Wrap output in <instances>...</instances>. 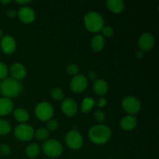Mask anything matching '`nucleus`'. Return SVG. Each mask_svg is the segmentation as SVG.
<instances>
[{
	"label": "nucleus",
	"instance_id": "obj_1",
	"mask_svg": "<svg viewBox=\"0 0 159 159\" xmlns=\"http://www.w3.org/2000/svg\"><path fill=\"white\" fill-rule=\"evenodd\" d=\"M89 138L96 144H104L111 138V130L107 126L99 124L92 127L88 133Z\"/></svg>",
	"mask_w": 159,
	"mask_h": 159
},
{
	"label": "nucleus",
	"instance_id": "obj_27",
	"mask_svg": "<svg viewBox=\"0 0 159 159\" xmlns=\"http://www.w3.org/2000/svg\"><path fill=\"white\" fill-rule=\"evenodd\" d=\"M67 72L68 73L69 75H77L78 73H79V66H78L77 65H75V64H70V65H68V66H67Z\"/></svg>",
	"mask_w": 159,
	"mask_h": 159
},
{
	"label": "nucleus",
	"instance_id": "obj_34",
	"mask_svg": "<svg viewBox=\"0 0 159 159\" xmlns=\"http://www.w3.org/2000/svg\"><path fill=\"white\" fill-rule=\"evenodd\" d=\"M89 78L90 80H93V81H96V77H97V75L95 71H89L88 74Z\"/></svg>",
	"mask_w": 159,
	"mask_h": 159
},
{
	"label": "nucleus",
	"instance_id": "obj_23",
	"mask_svg": "<svg viewBox=\"0 0 159 159\" xmlns=\"http://www.w3.org/2000/svg\"><path fill=\"white\" fill-rule=\"evenodd\" d=\"M48 135H49V131L47 128L44 127H40L38 128L35 132V137L37 140L39 141H43V140H46L48 138Z\"/></svg>",
	"mask_w": 159,
	"mask_h": 159
},
{
	"label": "nucleus",
	"instance_id": "obj_36",
	"mask_svg": "<svg viewBox=\"0 0 159 159\" xmlns=\"http://www.w3.org/2000/svg\"><path fill=\"white\" fill-rule=\"evenodd\" d=\"M30 2V1H29V0H23V1H19V0H16V2L19 3V4H23V5L26 4V3H29Z\"/></svg>",
	"mask_w": 159,
	"mask_h": 159
},
{
	"label": "nucleus",
	"instance_id": "obj_8",
	"mask_svg": "<svg viewBox=\"0 0 159 159\" xmlns=\"http://www.w3.org/2000/svg\"><path fill=\"white\" fill-rule=\"evenodd\" d=\"M122 107L127 113L134 115L141 110V102L134 96H127L122 101Z\"/></svg>",
	"mask_w": 159,
	"mask_h": 159
},
{
	"label": "nucleus",
	"instance_id": "obj_18",
	"mask_svg": "<svg viewBox=\"0 0 159 159\" xmlns=\"http://www.w3.org/2000/svg\"><path fill=\"white\" fill-rule=\"evenodd\" d=\"M105 45V40L104 37L100 34H96L93 37L91 40L92 49L95 52H99L102 50Z\"/></svg>",
	"mask_w": 159,
	"mask_h": 159
},
{
	"label": "nucleus",
	"instance_id": "obj_2",
	"mask_svg": "<svg viewBox=\"0 0 159 159\" xmlns=\"http://www.w3.org/2000/svg\"><path fill=\"white\" fill-rule=\"evenodd\" d=\"M23 85L20 81H17L12 78H6L0 82V92L3 97L10 98L16 97L21 93Z\"/></svg>",
	"mask_w": 159,
	"mask_h": 159
},
{
	"label": "nucleus",
	"instance_id": "obj_40",
	"mask_svg": "<svg viewBox=\"0 0 159 159\" xmlns=\"http://www.w3.org/2000/svg\"><path fill=\"white\" fill-rule=\"evenodd\" d=\"M109 159H110V158H109Z\"/></svg>",
	"mask_w": 159,
	"mask_h": 159
},
{
	"label": "nucleus",
	"instance_id": "obj_14",
	"mask_svg": "<svg viewBox=\"0 0 159 159\" xmlns=\"http://www.w3.org/2000/svg\"><path fill=\"white\" fill-rule=\"evenodd\" d=\"M9 72L12 79L16 80H22L26 75V69L24 65L20 63H13L10 66Z\"/></svg>",
	"mask_w": 159,
	"mask_h": 159
},
{
	"label": "nucleus",
	"instance_id": "obj_32",
	"mask_svg": "<svg viewBox=\"0 0 159 159\" xmlns=\"http://www.w3.org/2000/svg\"><path fill=\"white\" fill-rule=\"evenodd\" d=\"M107 103V101L105 98H99L97 101L98 107H100V108H102V107H106Z\"/></svg>",
	"mask_w": 159,
	"mask_h": 159
},
{
	"label": "nucleus",
	"instance_id": "obj_35",
	"mask_svg": "<svg viewBox=\"0 0 159 159\" xmlns=\"http://www.w3.org/2000/svg\"><path fill=\"white\" fill-rule=\"evenodd\" d=\"M135 56H136L137 58L142 59L143 57H144V51H141V50H140V51H137Z\"/></svg>",
	"mask_w": 159,
	"mask_h": 159
},
{
	"label": "nucleus",
	"instance_id": "obj_9",
	"mask_svg": "<svg viewBox=\"0 0 159 159\" xmlns=\"http://www.w3.org/2000/svg\"><path fill=\"white\" fill-rule=\"evenodd\" d=\"M88 87V80L82 75H77L73 77L70 82V89L75 93H80L85 91Z\"/></svg>",
	"mask_w": 159,
	"mask_h": 159
},
{
	"label": "nucleus",
	"instance_id": "obj_38",
	"mask_svg": "<svg viewBox=\"0 0 159 159\" xmlns=\"http://www.w3.org/2000/svg\"><path fill=\"white\" fill-rule=\"evenodd\" d=\"M1 2L3 3V4H8V3L11 2V0H8V1H1Z\"/></svg>",
	"mask_w": 159,
	"mask_h": 159
},
{
	"label": "nucleus",
	"instance_id": "obj_12",
	"mask_svg": "<svg viewBox=\"0 0 159 159\" xmlns=\"http://www.w3.org/2000/svg\"><path fill=\"white\" fill-rule=\"evenodd\" d=\"M62 112L68 116H73L76 114L78 110L77 103L71 98H66L62 101Z\"/></svg>",
	"mask_w": 159,
	"mask_h": 159
},
{
	"label": "nucleus",
	"instance_id": "obj_39",
	"mask_svg": "<svg viewBox=\"0 0 159 159\" xmlns=\"http://www.w3.org/2000/svg\"><path fill=\"white\" fill-rule=\"evenodd\" d=\"M48 159H54V158H48Z\"/></svg>",
	"mask_w": 159,
	"mask_h": 159
},
{
	"label": "nucleus",
	"instance_id": "obj_5",
	"mask_svg": "<svg viewBox=\"0 0 159 159\" xmlns=\"http://www.w3.org/2000/svg\"><path fill=\"white\" fill-rule=\"evenodd\" d=\"M36 116L40 120L48 121L54 115V108L48 102H40L35 107Z\"/></svg>",
	"mask_w": 159,
	"mask_h": 159
},
{
	"label": "nucleus",
	"instance_id": "obj_29",
	"mask_svg": "<svg viewBox=\"0 0 159 159\" xmlns=\"http://www.w3.org/2000/svg\"><path fill=\"white\" fill-rule=\"evenodd\" d=\"M93 116H94L95 120L99 123H103L105 121L106 115L102 110H96L93 114Z\"/></svg>",
	"mask_w": 159,
	"mask_h": 159
},
{
	"label": "nucleus",
	"instance_id": "obj_26",
	"mask_svg": "<svg viewBox=\"0 0 159 159\" xmlns=\"http://www.w3.org/2000/svg\"><path fill=\"white\" fill-rule=\"evenodd\" d=\"M8 72H9V70L6 64L2 61H0V79L2 80L6 79L7 78Z\"/></svg>",
	"mask_w": 159,
	"mask_h": 159
},
{
	"label": "nucleus",
	"instance_id": "obj_24",
	"mask_svg": "<svg viewBox=\"0 0 159 159\" xmlns=\"http://www.w3.org/2000/svg\"><path fill=\"white\" fill-rule=\"evenodd\" d=\"M11 125L6 120L0 119V135H6L10 132Z\"/></svg>",
	"mask_w": 159,
	"mask_h": 159
},
{
	"label": "nucleus",
	"instance_id": "obj_33",
	"mask_svg": "<svg viewBox=\"0 0 159 159\" xmlns=\"http://www.w3.org/2000/svg\"><path fill=\"white\" fill-rule=\"evenodd\" d=\"M6 14H7L8 16L12 18V17H15L17 15V12L14 9H9L6 12Z\"/></svg>",
	"mask_w": 159,
	"mask_h": 159
},
{
	"label": "nucleus",
	"instance_id": "obj_22",
	"mask_svg": "<svg viewBox=\"0 0 159 159\" xmlns=\"http://www.w3.org/2000/svg\"><path fill=\"white\" fill-rule=\"evenodd\" d=\"M95 105V100L91 97H85L82 100L81 105V110L84 113H87L93 108Z\"/></svg>",
	"mask_w": 159,
	"mask_h": 159
},
{
	"label": "nucleus",
	"instance_id": "obj_15",
	"mask_svg": "<svg viewBox=\"0 0 159 159\" xmlns=\"http://www.w3.org/2000/svg\"><path fill=\"white\" fill-rule=\"evenodd\" d=\"M13 110V102L6 97L0 98V116L9 114Z\"/></svg>",
	"mask_w": 159,
	"mask_h": 159
},
{
	"label": "nucleus",
	"instance_id": "obj_3",
	"mask_svg": "<svg viewBox=\"0 0 159 159\" xmlns=\"http://www.w3.org/2000/svg\"><path fill=\"white\" fill-rule=\"evenodd\" d=\"M84 24L89 31L98 33L102 30L104 26L103 17L96 11H91L84 16Z\"/></svg>",
	"mask_w": 159,
	"mask_h": 159
},
{
	"label": "nucleus",
	"instance_id": "obj_17",
	"mask_svg": "<svg viewBox=\"0 0 159 159\" xmlns=\"http://www.w3.org/2000/svg\"><path fill=\"white\" fill-rule=\"evenodd\" d=\"M93 89L99 96H104L108 91V84L104 79H96L93 84Z\"/></svg>",
	"mask_w": 159,
	"mask_h": 159
},
{
	"label": "nucleus",
	"instance_id": "obj_4",
	"mask_svg": "<svg viewBox=\"0 0 159 159\" xmlns=\"http://www.w3.org/2000/svg\"><path fill=\"white\" fill-rule=\"evenodd\" d=\"M43 153L51 158H57L60 156L63 152V147L57 140L49 139L47 140L42 146Z\"/></svg>",
	"mask_w": 159,
	"mask_h": 159
},
{
	"label": "nucleus",
	"instance_id": "obj_6",
	"mask_svg": "<svg viewBox=\"0 0 159 159\" xmlns=\"http://www.w3.org/2000/svg\"><path fill=\"white\" fill-rule=\"evenodd\" d=\"M14 135L20 141H28L34 136V130L27 124H19L14 130Z\"/></svg>",
	"mask_w": 159,
	"mask_h": 159
},
{
	"label": "nucleus",
	"instance_id": "obj_25",
	"mask_svg": "<svg viewBox=\"0 0 159 159\" xmlns=\"http://www.w3.org/2000/svg\"><path fill=\"white\" fill-rule=\"evenodd\" d=\"M51 97L57 101L62 100V99H64V96H65L64 92L59 88L53 89L51 92Z\"/></svg>",
	"mask_w": 159,
	"mask_h": 159
},
{
	"label": "nucleus",
	"instance_id": "obj_28",
	"mask_svg": "<svg viewBox=\"0 0 159 159\" xmlns=\"http://www.w3.org/2000/svg\"><path fill=\"white\" fill-rule=\"evenodd\" d=\"M58 128V122H57L56 120L51 119L48 121V124H47V129L48 130V131H54L57 129Z\"/></svg>",
	"mask_w": 159,
	"mask_h": 159
},
{
	"label": "nucleus",
	"instance_id": "obj_20",
	"mask_svg": "<svg viewBox=\"0 0 159 159\" xmlns=\"http://www.w3.org/2000/svg\"><path fill=\"white\" fill-rule=\"evenodd\" d=\"M13 116L17 121L22 123V124L29 120V113L26 110L23 108L16 109L13 112Z\"/></svg>",
	"mask_w": 159,
	"mask_h": 159
},
{
	"label": "nucleus",
	"instance_id": "obj_37",
	"mask_svg": "<svg viewBox=\"0 0 159 159\" xmlns=\"http://www.w3.org/2000/svg\"><path fill=\"white\" fill-rule=\"evenodd\" d=\"M4 37V34H3V30L2 29H0V39H2Z\"/></svg>",
	"mask_w": 159,
	"mask_h": 159
},
{
	"label": "nucleus",
	"instance_id": "obj_11",
	"mask_svg": "<svg viewBox=\"0 0 159 159\" xmlns=\"http://www.w3.org/2000/svg\"><path fill=\"white\" fill-rule=\"evenodd\" d=\"M0 46H1L2 51L6 54H11L15 51L16 48V40L12 36L6 35L1 39L0 41Z\"/></svg>",
	"mask_w": 159,
	"mask_h": 159
},
{
	"label": "nucleus",
	"instance_id": "obj_10",
	"mask_svg": "<svg viewBox=\"0 0 159 159\" xmlns=\"http://www.w3.org/2000/svg\"><path fill=\"white\" fill-rule=\"evenodd\" d=\"M155 45V37L149 33H144L138 39V47L142 51H148Z\"/></svg>",
	"mask_w": 159,
	"mask_h": 159
},
{
	"label": "nucleus",
	"instance_id": "obj_31",
	"mask_svg": "<svg viewBox=\"0 0 159 159\" xmlns=\"http://www.w3.org/2000/svg\"><path fill=\"white\" fill-rule=\"evenodd\" d=\"M11 152V148L8 144H2L0 145V153L2 155H8Z\"/></svg>",
	"mask_w": 159,
	"mask_h": 159
},
{
	"label": "nucleus",
	"instance_id": "obj_7",
	"mask_svg": "<svg viewBox=\"0 0 159 159\" xmlns=\"http://www.w3.org/2000/svg\"><path fill=\"white\" fill-rule=\"evenodd\" d=\"M65 143L72 150H79L82 147L83 138L77 130H71L65 135Z\"/></svg>",
	"mask_w": 159,
	"mask_h": 159
},
{
	"label": "nucleus",
	"instance_id": "obj_13",
	"mask_svg": "<svg viewBox=\"0 0 159 159\" xmlns=\"http://www.w3.org/2000/svg\"><path fill=\"white\" fill-rule=\"evenodd\" d=\"M17 16L22 22L26 23H32L35 19V12L30 7L23 6L17 12Z\"/></svg>",
	"mask_w": 159,
	"mask_h": 159
},
{
	"label": "nucleus",
	"instance_id": "obj_21",
	"mask_svg": "<svg viewBox=\"0 0 159 159\" xmlns=\"http://www.w3.org/2000/svg\"><path fill=\"white\" fill-rule=\"evenodd\" d=\"M40 152V148L37 144H31L26 148V155L28 158H37Z\"/></svg>",
	"mask_w": 159,
	"mask_h": 159
},
{
	"label": "nucleus",
	"instance_id": "obj_16",
	"mask_svg": "<svg viewBox=\"0 0 159 159\" xmlns=\"http://www.w3.org/2000/svg\"><path fill=\"white\" fill-rule=\"evenodd\" d=\"M138 124V120L133 115L124 116L120 120V127L124 130H131Z\"/></svg>",
	"mask_w": 159,
	"mask_h": 159
},
{
	"label": "nucleus",
	"instance_id": "obj_30",
	"mask_svg": "<svg viewBox=\"0 0 159 159\" xmlns=\"http://www.w3.org/2000/svg\"><path fill=\"white\" fill-rule=\"evenodd\" d=\"M102 32L103 36L107 37H111L114 34V30H113V28L110 26H103L102 29Z\"/></svg>",
	"mask_w": 159,
	"mask_h": 159
},
{
	"label": "nucleus",
	"instance_id": "obj_19",
	"mask_svg": "<svg viewBox=\"0 0 159 159\" xmlns=\"http://www.w3.org/2000/svg\"><path fill=\"white\" fill-rule=\"evenodd\" d=\"M107 6L114 13H120L124 9V2L122 0H108L107 1Z\"/></svg>",
	"mask_w": 159,
	"mask_h": 159
}]
</instances>
